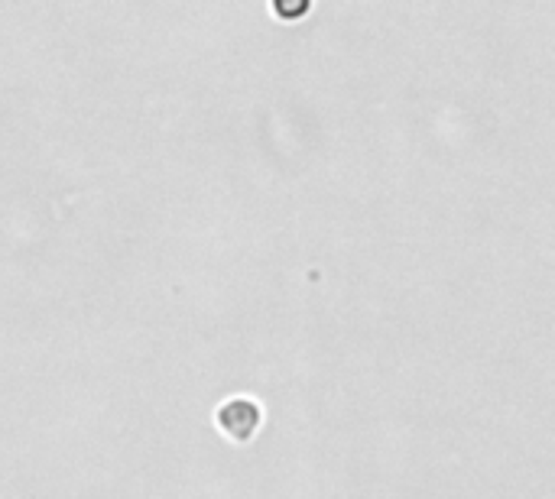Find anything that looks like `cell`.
<instances>
[{
  "label": "cell",
  "instance_id": "6da1fadb",
  "mask_svg": "<svg viewBox=\"0 0 555 499\" xmlns=\"http://www.w3.org/2000/svg\"><path fill=\"white\" fill-rule=\"evenodd\" d=\"M260 422H264V412H260V406H256L254 399H240V396L228 399L214 412V428L231 441V444H247L256 434V428H260Z\"/></svg>",
  "mask_w": 555,
  "mask_h": 499
}]
</instances>
